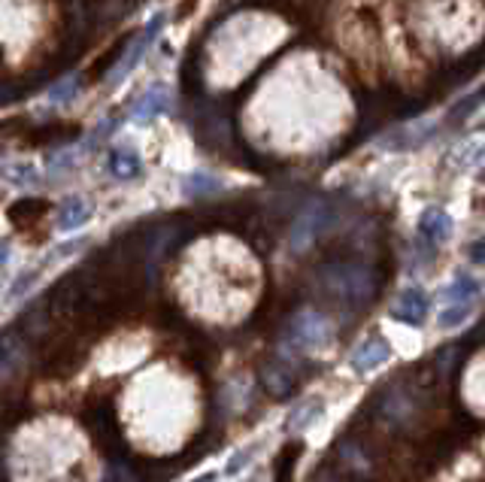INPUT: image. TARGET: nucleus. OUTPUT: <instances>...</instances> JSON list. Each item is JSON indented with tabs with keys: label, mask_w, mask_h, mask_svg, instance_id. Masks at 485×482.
Instances as JSON below:
<instances>
[{
	"label": "nucleus",
	"mask_w": 485,
	"mask_h": 482,
	"mask_svg": "<svg viewBox=\"0 0 485 482\" xmlns=\"http://www.w3.org/2000/svg\"><path fill=\"white\" fill-rule=\"evenodd\" d=\"M418 237L431 243V246H440L452 237V216L443 210V206H428V210L418 216Z\"/></svg>",
	"instance_id": "nucleus-5"
},
{
	"label": "nucleus",
	"mask_w": 485,
	"mask_h": 482,
	"mask_svg": "<svg viewBox=\"0 0 485 482\" xmlns=\"http://www.w3.org/2000/svg\"><path fill=\"white\" fill-rule=\"evenodd\" d=\"M34 279H36V270H34V273H21V277H19V283H16V285H12V288H10V301H16V298H21V294H25V292H28V288H31V285H34Z\"/></svg>",
	"instance_id": "nucleus-17"
},
{
	"label": "nucleus",
	"mask_w": 485,
	"mask_h": 482,
	"mask_svg": "<svg viewBox=\"0 0 485 482\" xmlns=\"http://www.w3.org/2000/svg\"><path fill=\"white\" fill-rule=\"evenodd\" d=\"M10 255H12V246L6 240H0V270L10 264Z\"/></svg>",
	"instance_id": "nucleus-18"
},
{
	"label": "nucleus",
	"mask_w": 485,
	"mask_h": 482,
	"mask_svg": "<svg viewBox=\"0 0 485 482\" xmlns=\"http://www.w3.org/2000/svg\"><path fill=\"white\" fill-rule=\"evenodd\" d=\"M76 92H79V79L68 76L58 85L49 88V103H52V107H64V103H70L73 98H76Z\"/></svg>",
	"instance_id": "nucleus-14"
},
{
	"label": "nucleus",
	"mask_w": 485,
	"mask_h": 482,
	"mask_svg": "<svg viewBox=\"0 0 485 482\" xmlns=\"http://www.w3.org/2000/svg\"><path fill=\"white\" fill-rule=\"evenodd\" d=\"M473 307L476 303H443L437 313V328L446 331V333L465 328V322L473 316Z\"/></svg>",
	"instance_id": "nucleus-12"
},
{
	"label": "nucleus",
	"mask_w": 485,
	"mask_h": 482,
	"mask_svg": "<svg viewBox=\"0 0 485 482\" xmlns=\"http://www.w3.org/2000/svg\"><path fill=\"white\" fill-rule=\"evenodd\" d=\"M91 204L83 197V195H73L64 200L61 206H58V231L61 234H73L79 231L83 225H88V219H91Z\"/></svg>",
	"instance_id": "nucleus-6"
},
{
	"label": "nucleus",
	"mask_w": 485,
	"mask_h": 482,
	"mask_svg": "<svg viewBox=\"0 0 485 482\" xmlns=\"http://www.w3.org/2000/svg\"><path fill=\"white\" fill-rule=\"evenodd\" d=\"M431 313V298L422 285H409L398 294V301L392 303V316L403 325H422Z\"/></svg>",
	"instance_id": "nucleus-3"
},
{
	"label": "nucleus",
	"mask_w": 485,
	"mask_h": 482,
	"mask_svg": "<svg viewBox=\"0 0 485 482\" xmlns=\"http://www.w3.org/2000/svg\"><path fill=\"white\" fill-rule=\"evenodd\" d=\"M330 337H334V328H330L328 318L313 313V309H304V313H298L291 318L285 343H289L295 352H313V349H319V346L330 343Z\"/></svg>",
	"instance_id": "nucleus-1"
},
{
	"label": "nucleus",
	"mask_w": 485,
	"mask_h": 482,
	"mask_svg": "<svg viewBox=\"0 0 485 482\" xmlns=\"http://www.w3.org/2000/svg\"><path fill=\"white\" fill-rule=\"evenodd\" d=\"M195 482H219V473H203V477Z\"/></svg>",
	"instance_id": "nucleus-19"
},
{
	"label": "nucleus",
	"mask_w": 485,
	"mask_h": 482,
	"mask_svg": "<svg viewBox=\"0 0 485 482\" xmlns=\"http://www.w3.org/2000/svg\"><path fill=\"white\" fill-rule=\"evenodd\" d=\"M482 283L473 277V273H458L455 279H449V285L443 288L440 301L443 303H476L480 301Z\"/></svg>",
	"instance_id": "nucleus-7"
},
{
	"label": "nucleus",
	"mask_w": 485,
	"mask_h": 482,
	"mask_svg": "<svg viewBox=\"0 0 485 482\" xmlns=\"http://www.w3.org/2000/svg\"><path fill=\"white\" fill-rule=\"evenodd\" d=\"M388 358H392V346H388L382 337H370V340H364V343L358 346L355 352H352L349 367L355 370L358 376H364V374H373V370H379Z\"/></svg>",
	"instance_id": "nucleus-4"
},
{
	"label": "nucleus",
	"mask_w": 485,
	"mask_h": 482,
	"mask_svg": "<svg viewBox=\"0 0 485 482\" xmlns=\"http://www.w3.org/2000/svg\"><path fill=\"white\" fill-rule=\"evenodd\" d=\"M161 28H164V12H158V16H152V21L149 25L139 31L134 40L124 46V52H122V61L113 67V73H109V85H119V83H124V79L134 73V67L139 64V58H143V52L155 43V36L161 34Z\"/></svg>",
	"instance_id": "nucleus-2"
},
{
	"label": "nucleus",
	"mask_w": 485,
	"mask_h": 482,
	"mask_svg": "<svg viewBox=\"0 0 485 482\" xmlns=\"http://www.w3.org/2000/svg\"><path fill=\"white\" fill-rule=\"evenodd\" d=\"M252 458H255V446L252 449H240L237 455H234L231 462H227L225 473H227V477H237L242 467H249V462H252Z\"/></svg>",
	"instance_id": "nucleus-16"
},
{
	"label": "nucleus",
	"mask_w": 485,
	"mask_h": 482,
	"mask_svg": "<svg viewBox=\"0 0 485 482\" xmlns=\"http://www.w3.org/2000/svg\"><path fill=\"white\" fill-rule=\"evenodd\" d=\"M167 107H171V94H167L164 85H152L149 92H143V98L134 103V116L137 122H152V118H158L161 113H167Z\"/></svg>",
	"instance_id": "nucleus-8"
},
{
	"label": "nucleus",
	"mask_w": 485,
	"mask_h": 482,
	"mask_svg": "<svg viewBox=\"0 0 485 482\" xmlns=\"http://www.w3.org/2000/svg\"><path fill=\"white\" fill-rule=\"evenodd\" d=\"M212 191H222V180H216V176L210 173H191L186 180V195L188 197H203V195H212Z\"/></svg>",
	"instance_id": "nucleus-13"
},
{
	"label": "nucleus",
	"mask_w": 485,
	"mask_h": 482,
	"mask_svg": "<svg viewBox=\"0 0 485 482\" xmlns=\"http://www.w3.org/2000/svg\"><path fill=\"white\" fill-rule=\"evenodd\" d=\"M319 228H322V204H313V206H306V210L300 213V219L295 221V234H291L295 249L304 252L310 246L315 240V234H319Z\"/></svg>",
	"instance_id": "nucleus-9"
},
{
	"label": "nucleus",
	"mask_w": 485,
	"mask_h": 482,
	"mask_svg": "<svg viewBox=\"0 0 485 482\" xmlns=\"http://www.w3.org/2000/svg\"><path fill=\"white\" fill-rule=\"evenodd\" d=\"M0 176L16 189H36L40 185V170L31 161H10V165L0 167Z\"/></svg>",
	"instance_id": "nucleus-11"
},
{
	"label": "nucleus",
	"mask_w": 485,
	"mask_h": 482,
	"mask_svg": "<svg viewBox=\"0 0 485 482\" xmlns=\"http://www.w3.org/2000/svg\"><path fill=\"white\" fill-rule=\"evenodd\" d=\"M107 167L115 180H134V176H139V170H143V161H139V155L134 149H113Z\"/></svg>",
	"instance_id": "nucleus-10"
},
{
	"label": "nucleus",
	"mask_w": 485,
	"mask_h": 482,
	"mask_svg": "<svg viewBox=\"0 0 485 482\" xmlns=\"http://www.w3.org/2000/svg\"><path fill=\"white\" fill-rule=\"evenodd\" d=\"M315 410H322V404H315V400H306V404H300L298 406V419H291V431H304L306 425H313L315 422V416H310V413H315Z\"/></svg>",
	"instance_id": "nucleus-15"
}]
</instances>
